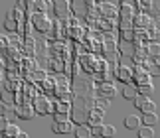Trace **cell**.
I'll use <instances>...</instances> for the list:
<instances>
[{
	"label": "cell",
	"mask_w": 160,
	"mask_h": 138,
	"mask_svg": "<svg viewBox=\"0 0 160 138\" xmlns=\"http://www.w3.org/2000/svg\"><path fill=\"white\" fill-rule=\"evenodd\" d=\"M134 106L142 111V115H144V112H156V111H154L156 105L152 103L148 97H142V95H138L137 99H134Z\"/></svg>",
	"instance_id": "1"
},
{
	"label": "cell",
	"mask_w": 160,
	"mask_h": 138,
	"mask_svg": "<svg viewBox=\"0 0 160 138\" xmlns=\"http://www.w3.org/2000/svg\"><path fill=\"white\" fill-rule=\"evenodd\" d=\"M34 109H36V112H40V115H48V112L53 111V106H50V101H48L46 97H38L36 103H34Z\"/></svg>",
	"instance_id": "2"
},
{
	"label": "cell",
	"mask_w": 160,
	"mask_h": 138,
	"mask_svg": "<svg viewBox=\"0 0 160 138\" xmlns=\"http://www.w3.org/2000/svg\"><path fill=\"white\" fill-rule=\"evenodd\" d=\"M52 130L55 134H67V132H71V130H75V128H73V124L69 121H65V122H53Z\"/></svg>",
	"instance_id": "3"
},
{
	"label": "cell",
	"mask_w": 160,
	"mask_h": 138,
	"mask_svg": "<svg viewBox=\"0 0 160 138\" xmlns=\"http://www.w3.org/2000/svg\"><path fill=\"white\" fill-rule=\"evenodd\" d=\"M16 115L24 118V121H30L34 116V106H28V105H22V106H16Z\"/></svg>",
	"instance_id": "4"
},
{
	"label": "cell",
	"mask_w": 160,
	"mask_h": 138,
	"mask_svg": "<svg viewBox=\"0 0 160 138\" xmlns=\"http://www.w3.org/2000/svg\"><path fill=\"white\" fill-rule=\"evenodd\" d=\"M140 118L137 116V115H128L127 118H125V128H128V130H138L140 128Z\"/></svg>",
	"instance_id": "5"
},
{
	"label": "cell",
	"mask_w": 160,
	"mask_h": 138,
	"mask_svg": "<svg viewBox=\"0 0 160 138\" xmlns=\"http://www.w3.org/2000/svg\"><path fill=\"white\" fill-rule=\"evenodd\" d=\"M73 134H75V138H91V128L87 126V124H79V126L73 130Z\"/></svg>",
	"instance_id": "6"
},
{
	"label": "cell",
	"mask_w": 160,
	"mask_h": 138,
	"mask_svg": "<svg viewBox=\"0 0 160 138\" xmlns=\"http://www.w3.org/2000/svg\"><path fill=\"white\" fill-rule=\"evenodd\" d=\"M99 93H101V97L111 99V97H115L117 89H115V85H111V83H103V85H101V89H99Z\"/></svg>",
	"instance_id": "7"
},
{
	"label": "cell",
	"mask_w": 160,
	"mask_h": 138,
	"mask_svg": "<svg viewBox=\"0 0 160 138\" xmlns=\"http://www.w3.org/2000/svg\"><path fill=\"white\" fill-rule=\"evenodd\" d=\"M158 122V115L156 112H144L142 115V124L144 126H152V124Z\"/></svg>",
	"instance_id": "8"
},
{
	"label": "cell",
	"mask_w": 160,
	"mask_h": 138,
	"mask_svg": "<svg viewBox=\"0 0 160 138\" xmlns=\"http://www.w3.org/2000/svg\"><path fill=\"white\" fill-rule=\"evenodd\" d=\"M122 97H125V99H128V101H134V99L138 97V91L134 89V87H131V85H127L125 89H122Z\"/></svg>",
	"instance_id": "9"
},
{
	"label": "cell",
	"mask_w": 160,
	"mask_h": 138,
	"mask_svg": "<svg viewBox=\"0 0 160 138\" xmlns=\"http://www.w3.org/2000/svg\"><path fill=\"white\" fill-rule=\"evenodd\" d=\"M137 132H138V138H154V130H152V126H144L142 124Z\"/></svg>",
	"instance_id": "10"
},
{
	"label": "cell",
	"mask_w": 160,
	"mask_h": 138,
	"mask_svg": "<svg viewBox=\"0 0 160 138\" xmlns=\"http://www.w3.org/2000/svg\"><path fill=\"white\" fill-rule=\"evenodd\" d=\"M34 22L38 24L36 28H38V30H42V32H46V30H48V26H50V22H48V20H44V16H42V14L34 16Z\"/></svg>",
	"instance_id": "11"
},
{
	"label": "cell",
	"mask_w": 160,
	"mask_h": 138,
	"mask_svg": "<svg viewBox=\"0 0 160 138\" xmlns=\"http://www.w3.org/2000/svg\"><path fill=\"white\" fill-rule=\"evenodd\" d=\"M131 77H132V71H131L128 67H121V69H119V79H121V81L128 83V81H131Z\"/></svg>",
	"instance_id": "12"
},
{
	"label": "cell",
	"mask_w": 160,
	"mask_h": 138,
	"mask_svg": "<svg viewBox=\"0 0 160 138\" xmlns=\"http://www.w3.org/2000/svg\"><path fill=\"white\" fill-rule=\"evenodd\" d=\"M18 132H20V130H18L16 124H8V126H6V130H4V136H6V138H16Z\"/></svg>",
	"instance_id": "13"
},
{
	"label": "cell",
	"mask_w": 160,
	"mask_h": 138,
	"mask_svg": "<svg viewBox=\"0 0 160 138\" xmlns=\"http://www.w3.org/2000/svg\"><path fill=\"white\" fill-rule=\"evenodd\" d=\"M113 136H115V126H111V124H103L101 138H113Z\"/></svg>",
	"instance_id": "14"
},
{
	"label": "cell",
	"mask_w": 160,
	"mask_h": 138,
	"mask_svg": "<svg viewBox=\"0 0 160 138\" xmlns=\"http://www.w3.org/2000/svg\"><path fill=\"white\" fill-rule=\"evenodd\" d=\"M152 91H154V87H152L150 83H146V85H140L138 87V93L142 97H148V95H152Z\"/></svg>",
	"instance_id": "15"
},
{
	"label": "cell",
	"mask_w": 160,
	"mask_h": 138,
	"mask_svg": "<svg viewBox=\"0 0 160 138\" xmlns=\"http://www.w3.org/2000/svg\"><path fill=\"white\" fill-rule=\"evenodd\" d=\"M4 28H6V30H10V32H12V30H16V28H18V22H16L14 18H12V16H8V18L4 20Z\"/></svg>",
	"instance_id": "16"
},
{
	"label": "cell",
	"mask_w": 160,
	"mask_h": 138,
	"mask_svg": "<svg viewBox=\"0 0 160 138\" xmlns=\"http://www.w3.org/2000/svg\"><path fill=\"white\" fill-rule=\"evenodd\" d=\"M101 112H95V115H89V118H87V121L91 122V124H93V126H97V124H101Z\"/></svg>",
	"instance_id": "17"
},
{
	"label": "cell",
	"mask_w": 160,
	"mask_h": 138,
	"mask_svg": "<svg viewBox=\"0 0 160 138\" xmlns=\"http://www.w3.org/2000/svg\"><path fill=\"white\" fill-rule=\"evenodd\" d=\"M73 118H75V121H87V118H89V115H87V112H85V111H75V115H73Z\"/></svg>",
	"instance_id": "18"
},
{
	"label": "cell",
	"mask_w": 160,
	"mask_h": 138,
	"mask_svg": "<svg viewBox=\"0 0 160 138\" xmlns=\"http://www.w3.org/2000/svg\"><path fill=\"white\" fill-rule=\"evenodd\" d=\"M53 121L55 122H65V121H69V116H67V112H55Z\"/></svg>",
	"instance_id": "19"
},
{
	"label": "cell",
	"mask_w": 160,
	"mask_h": 138,
	"mask_svg": "<svg viewBox=\"0 0 160 138\" xmlns=\"http://www.w3.org/2000/svg\"><path fill=\"white\" fill-rule=\"evenodd\" d=\"M55 10H58L59 14H63V12L67 10V2H55Z\"/></svg>",
	"instance_id": "20"
},
{
	"label": "cell",
	"mask_w": 160,
	"mask_h": 138,
	"mask_svg": "<svg viewBox=\"0 0 160 138\" xmlns=\"http://www.w3.org/2000/svg\"><path fill=\"white\" fill-rule=\"evenodd\" d=\"M97 138H101V134H103V124H97V126H93V130H91Z\"/></svg>",
	"instance_id": "21"
},
{
	"label": "cell",
	"mask_w": 160,
	"mask_h": 138,
	"mask_svg": "<svg viewBox=\"0 0 160 138\" xmlns=\"http://www.w3.org/2000/svg\"><path fill=\"white\" fill-rule=\"evenodd\" d=\"M97 106L101 109V112H103V111H107V106H109V101H107V99H101V101H97Z\"/></svg>",
	"instance_id": "22"
},
{
	"label": "cell",
	"mask_w": 160,
	"mask_h": 138,
	"mask_svg": "<svg viewBox=\"0 0 160 138\" xmlns=\"http://www.w3.org/2000/svg\"><path fill=\"white\" fill-rule=\"evenodd\" d=\"M67 111H69V105H67V103L58 105V112H67Z\"/></svg>",
	"instance_id": "23"
},
{
	"label": "cell",
	"mask_w": 160,
	"mask_h": 138,
	"mask_svg": "<svg viewBox=\"0 0 160 138\" xmlns=\"http://www.w3.org/2000/svg\"><path fill=\"white\" fill-rule=\"evenodd\" d=\"M8 121H6V118H0V132H4V130H6V126H8Z\"/></svg>",
	"instance_id": "24"
},
{
	"label": "cell",
	"mask_w": 160,
	"mask_h": 138,
	"mask_svg": "<svg viewBox=\"0 0 160 138\" xmlns=\"http://www.w3.org/2000/svg\"><path fill=\"white\" fill-rule=\"evenodd\" d=\"M122 37H125V40H132L134 34L131 32V30H125V32H122Z\"/></svg>",
	"instance_id": "25"
},
{
	"label": "cell",
	"mask_w": 160,
	"mask_h": 138,
	"mask_svg": "<svg viewBox=\"0 0 160 138\" xmlns=\"http://www.w3.org/2000/svg\"><path fill=\"white\" fill-rule=\"evenodd\" d=\"M138 6H140V8H144V10H150L152 8V2H140Z\"/></svg>",
	"instance_id": "26"
},
{
	"label": "cell",
	"mask_w": 160,
	"mask_h": 138,
	"mask_svg": "<svg viewBox=\"0 0 160 138\" xmlns=\"http://www.w3.org/2000/svg\"><path fill=\"white\" fill-rule=\"evenodd\" d=\"M150 53H160V47L158 46H150Z\"/></svg>",
	"instance_id": "27"
},
{
	"label": "cell",
	"mask_w": 160,
	"mask_h": 138,
	"mask_svg": "<svg viewBox=\"0 0 160 138\" xmlns=\"http://www.w3.org/2000/svg\"><path fill=\"white\" fill-rule=\"evenodd\" d=\"M36 6H38L40 10H46V6H48V4H46V2H36Z\"/></svg>",
	"instance_id": "28"
},
{
	"label": "cell",
	"mask_w": 160,
	"mask_h": 138,
	"mask_svg": "<svg viewBox=\"0 0 160 138\" xmlns=\"http://www.w3.org/2000/svg\"><path fill=\"white\" fill-rule=\"evenodd\" d=\"M16 138H28V134L26 132H22V130H20V132H18V136Z\"/></svg>",
	"instance_id": "29"
},
{
	"label": "cell",
	"mask_w": 160,
	"mask_h": 138,
	"mask_svg": "<svg viewBox=\"0 0 160 138\" xmlns=\"http://www.w3.org/2000/svg\"><path fill=\"white\" fill-rule=\"evenodd\" d=\"M0 138H6V136H4V134H2V136H0Z\"/></svg>",
	"instance_id": "30"
}]
</instances>
